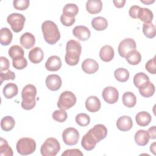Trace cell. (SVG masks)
<instances>
[{"mask_svg": "<svg viewBox=\"0 0 156 156\" xmlns=\"http://www.w3.org/2000/svg\"><path fill=\"white\" fill-rule=\"evenodd\" d=\"M30 2L29 0H14L13 1V7L18 10H24L29 6Z\"/></svg>", "mask_w": 156, "mask_h": 156, "instance_id": "obj_41", "label": "cell"}, {"mask_svg": "<svg viewBox=\"0 0 156 156\" xmlns=\"http://www.w3.org/2000/svg\"><path fill=\"white\" fill-rule=\"evenodd\" d=\"M13 35L10 29L7 27H3L0 32V41L3 46L9 45L12 40Z\"/></svg>", "mask_w": 156, "mask_h": 156, "instance_id": "obj_27", "label": "cell"}, {"mask_svg": "<svg viewBox=\"0 0 156 156\" xmlns=\"http://www.w3.org/2000/svg\"><path fill=\"white\" fill-rule=\"evenodd\" d=\"M76 122L80 126L85 127L90 124V118L86 113H79L76 116Z\"/></svg>", "mask_w": 156, "mask_h": 156, "instance_id": "obj_38", "label": "cell"}, {"mask_svg": "<svg viewBox=\"0 0 156 156\" xmlns=\"http://www.w3.org/2000/svg\"><path fill=\"white\" fill-rule=\"evenodd\" d=\"M28 57L32 63L37 64L43 60L44 53L40 48L35 47L29 51Z\"/></svg>", "mask_w": 156, "mask_h": 156, "instance_id": "obj_20", "label": "cell"}, {"mask_svg": "<svg viewBox=\"0 0 156 156\" xmlns=\"http://www.w3.org/2000/svg\"><path fill=\"white\" fill-rule=\"evenodd\" d=\"M133 126L132 118L129 116H122L119 117L116 121L117 128L122 132H126L130 130Z\"/></svg>", "mask_w": 156, "mask_h": 156, "instance_id": "obj_16", "label": "cell"}, {"mask_svg": "<svg viewBox=\"0 0 156 156\" xmlns=\"http://www.w3.org/2000/svg\"><path fill=\"white\" fill-rule=\"evenodd\" d=\"M73 34L78 40L86 41L90 38L91 32L88 27L84 26H76L73 30Z\"/></svg>", "mask_w": 156, "mask_h": 156, "instance_id": "obj_13", "label": "cell"}, {"mask_svg": "<svg viewBox=\"0 0 156 156\" xmlns=\"http://www.w3.org/2000/svg\"><path fill=\"white\" fill-rule=\"evenodd\" d=\"M20 40L21 46L27 49L32 48L35 43V38L34 35L29 32L24 33L21 36Z\"/></svg>", "mask_w": 156, "mask_h": 156, "instance_id": "obj_19", "label": "cell"}, {"mask_svg": "<svg viewBox=\"0 0 156 156\" xmlns=\"http://www.w3.org/2000/svg\"><path fill=\"white\" fill-rule=\"evenodd\" d=\"M52 118L59 122H63L65 121L67 119V113L65 112V110L60 109L55 110L53 112L52 115Z\"/></svg>", "mask_w": 156, "mask_h": 156, "instance_id": "obj_39", "label": "cell"}, {"mask_svg": "<svg viewBox=\"0 0 156 156\" xmlns=\"http://www.w3.org/2000/svg\"><path fill=\"white\" fill-rule=\"evenodd\" d=\"M138 18L144 23H151L153 20V13L147 8H140L138 13Z\"/></svg>", "mask_w": 156, "mask_h": 156, "instance_id": "obj_30", "label": "cell"}, {"mask_svg": "<svg viewBox=\"0 0 156 156\" xmlns=\"http://www.w3.org/2000/svg\"><path fill=\"white\" fill-rule=\"evenodd\" d=\"M75 17H71L63 15V13L60 16V21L63 25L65 26H71L75 22Z\"/></svg>", "mask_w": 156, "mask_h": 156, "instance_id": "obj_44", "label": "cell"}, {"mask_svg": "<svg viewBox=\"0 0 156 156\" xmlns=\"http://www.w3.org/2000/svg\"><path fill=\"white\" fill-rule=\"evenodd\" d=\"M142 3H144V4H152V3H154V2H155V1H151V0H149V1H143V0H141L140 1Z\"/></svg>", "mask_w": 156, "mask_h": 156, "instance_id": "obj_51", "label": "cell"}, {"mask_svg": "<svg viewBox=\"0 0 156 156\" xmlns=\"http://www.w3.org/2000/svg\"><path fill=\"white\" fill-rule=\"evenodd\" d=\"M8 52L9 56L12 58V60L23 57L24 55L23 49L19 45H13L11 46L9 48Z\"/></svg>", "mask_w": 156, "mask_h": 156, "instance_id": "obj_32", "label": "cell"}, {"mask_svg": "<svg viewBox=\"0 0 156 156\" xmlns=\"http://www.w3.org/2000/svg\"><path fill=\"white\" fill-rule=\"evenodd\" d=\"M3 94L7 99H11L17 95L18 88L17 85L14 83H9L3 88Z\"/></svg>", "mask_w": 156, "mask_h": 156, "instance_id": "obj_25", "label": "cell"}, {"mask_svg": "<svg viewBox=\"0 0 156 156\" xmlns=\"http://www.w3.org/2000/svg\"><path fill=\"white\" fill-rule=\"evenodd\" d=\"M0 71L2 72L3 71L9 70L10 66L9 60L5 57H0Z\"/></svg>", "mask_w": 156, "mask_h": 156, "instance_id": "obj_46", "label": "cell"}, {"mask_svg": "<svg viewBox=\"0 0 156 156\" xmlns=\"http://www.w3.org/2000/svg\"><path fill=\"white\" fill-rule=\"evenodd\" d=\"M82 46L80 43L75 40H69L66 43L65 60L70 66H75L79 62Z\"/></svg>", "mask_w": 156, "mask_h": 156, "instance_id": "obj_2", "label": "cell"}, {"mask_svg": "<svg viewBox=\"0 0 156 156\" xmlns=\"http://www.w3.org/2000/svg\"><path fill=\"white\" fill-rule=\"evenodd\" d=\"M140 94L144 98H149L155 93V86L150 81L146 82L138 88Z\"/></svg>", "mask_w": 156, "mask_h": 156, "instance_id": "obj_22", "label": "cell"}, {"mask_svg": "<svg viewBox=\"0 0 156 156\" xmlns=\"http://www.w3.org/2000/svg\"><path fill=\"white\" fill-rule=\"evenodd\" d=\"M149 81L150 80L148 76L144 73H136L133 77V83L137 88H139L142 85Z\"/></svg>", "mask_w": 156, "mask_h": 156, "instance_id": "obj_36", "label": "cell"}, {"mask_svg": "<svg viewBox=\"0 0 156 156\" xmlns=\"http://www.w3.org/2000/svg\"><path fill=\"white\" fill-rule=\"evenodd\" d=\"M143 32L147 38H152L155 36V27L152 23H144Z\"/></svg>", "mask_w": 156, "mask_h": 156, "instance_id": "obj_37", "label": "cell"}, {"mask_svg": "<svg viewBox=\"0 0 156 156\" xmlns=\"http://www.w3.org/2000/svg\"><path fill=\"white\" fill-rule=\"evenodd\" d=\"M114 76L118 81L120 82H125L129 78V72L127 69L119 68L115 71Z\"/></svg>", "mask_w": 156, "mask_h": 156, "instance_id": "obj_33", "label": "cell"}, {"mask_svg": "<svg viewBox=\"0 0 156 156\" xmlns=\"http://www.w3.org/2000/svg\"><path fill=\"white\" fill-rule=\"evenodd\" d=\"M60 150L59 142L55 138H47L40 148L43 156H55Z\"/></svg>", "mask_w": 156, "mask_h": 156, "instance_id": "obj_6", "label": "cell"}, {"mask_svg": "<svg viewBox=\"0 0 156 156\" xmlns=\"http://www.w3.org/2000/svg\"><path fill=\"white\" fill-rule=\"evenodd\" d=\"M26 18L20 13H13L9 15L7 18V23L10 25L12 30L18 33L21 32L24 25Z\"/></svg>", "mask_w": 156, "mask_h": 156, "instance_id": "obj_8", "label": "cell"}, {"mask_svg": "<svg viewBox=\"0 0 156 156\" xmlns=\"http://www.w3.org/2000/svg\"><path fill=\"white\" fill-rule=\"evenodd\" d=\"M151 116L147 112H140L138 113L135 116V120L138 125L141 127H145L149 124L151 122Z\"/></svg>", "mask_w": 156, "mask_h": 156, "instance_id": "obj_24", "label": "cell"}, {"mask_svg": "<svg viewBox=\"0 0 156 156\" xmlns=\"http://www.w3.org/2000/svg\"><path fill=\"white\" fill-rule=\"evenodd\" d=\"M76 102L75 94L69 91H65L60 95L57 102V107L63 110H68L73 107Z\"/></svg>", "mask_w": 156, "mask_h": 156, "instance_id": "obj_7", "label": "cell"}, {"mask_svg": "<svg viewBox=\"0 0 156 156\" xmlns=\"http://www.w3.org/2000/svg\"><path fill=\"white\" fill-rule=\"evenodd\" d=\"M62 138L63 142L69 146H73L77 143L79 138V133L78 130L74 127H68L65 129L62 133Z\"/></svg>", "mask_w": 156, "mask_h": 156, "instance_id": "obj_9", "label": "cell"}, {"mask_svg": "<svg viewBox=\"0 0 156 156\" xmlns=\"http://www.w3.org/2000/svg\"><path fill=\"white\" fill-rule=\"evenodd\" d=\"M107 135V129L103 124H96L85 133L81 141L82 146L87 150H92L97 143L104 139Z\"/></svg>", "mask_w": 156, "mask_h": 156, "instance_id": "obj_1", "label": "cell"}, {"mask_svg": "<svg viewBox=\"0 0 156 156\" xmlns=\"http://www.w3.org/2000/svg\"><path fill=\"white\" fill-rule=\"evenodd\" d=\"M79 12L78 6L75 4H67L63 9V14L71 17H75Z\"/></svg>", "mask_w": 156, "mask_h": 156, "instance_id": "obj_35", "label": "cell"}, {"mask_svg": "<svg viewBox=\"0 0 156 156\" xmlns=\"http://www.w3.org/2000/svg\"><path fill=\"white\" fill-rule=\"evenodd\" d=\"M15 124V119L10 116H6L2 118L1 121V127L5 132L11 130L14 127Z\"/></svg>", "mask_w": 156, "mask_h": 156, "instance_id": "obj_31", "label": "cell"}, {"mask_svg": "<svg viewBox=\"0 0 156 156\" xmlns=\"http://www.w3.org/2000/svg\"><path fill=\"white\" fill-rule=\"evenodd\" d=\"M91 26L96 30H104L108 26L107 20L102 16L94 18L91 21Z\"/></svg>", "mask_w": 156, "mask_h": 156, "instance_id": "obj_26", "label": "cell"}, {"mask_svg": "<svg viewBox=\"0 0 156 156\" xmlns=\"http://www.w3.org/2000/svg\"><path fill=\"white\" fill-rule=\"evenodd\" d=\"M135 141L138 146L146 145L149 140V136L147 132L145 130H139L135 134Z\"/></svg>", "mask_w": 156, "mask_h": 156, "instance_id": "obj_23", "label": "cell"}, {"mask_svg": "<svg viewBox=\"0 0 156 156\" xmlns=\"http://www.w3.org/2000/svg\"><path fill=\"white\" fill-rule=\"evenodd\" d=\"M113 2L116 7L121 8L124 6V4L126 3V0H114L113 1Z\"/></svg>", "mask_w": 156, "mask_h": 156, "instance_id": "obj_49", "label": "cell"}, {"mask_svg": "<svg viewBox=\"0 0 156 156\" xmlns=\"http://www.w3.org/2000/svg\"><path fill=\"white\" fill-rule=\"evenodd\" d=\"M114 55V50L110 45H104L101 48L99 51V57L101 59L105 62H108L112 60Z\"/></svg>", "mask_w": 156, "mask_h": 156, "instance_id": "obj_18", "label": "cell"}, {"mask_svg": "<svg viewBox=\"0 0 156 156\" xmlns=\"http://www.w3.org/2000/svg\"><path fill=\"white\" fill-rule=\"evenodd\" d=\"M140 8L141 7L138 5H132L130 7L129 10V16L133 19L138 18V13Z\"/></svg>", "mask_w": 156, "mask_h": 156, "instance_id": "obj_47", "label": "cell"}, {"mask_svg": "<svg viewBox=\"0 0 156 156\" xmlns=\"http://www.w3.org/2000/svg\"><path fill=\"white\" fill-rule=\"evenodd\" d=\"M102 9V2L101 0H89L86 2V9L91 14L99 13Z\"/></svg>", "mask_w": 156, "mask_h": 156, "instance_id": "obj_21", "label": "cell"}, {"mask_svg": "<svg viewBox=\"0 0 156 156\" xmlns=\"http://www.w3.org/2000/svg\"><path fill=\"white\" fill-rule=\"evenodd\" d=\"M13 154V150L9 145L7 141L5 139L1 138L0 155L2 156H12Z\"/></svg>", "mask_w": 156, "mask_h": 156, "instance_id": "obj_34", "label": "cell"}, {"mask_svg": "<svg viewBox=\"0 0 156 156\" xmlns=\"http://www.w3.org/2000/svg\"><path fill=\"white\" fill-rule=\"evenodd\" d=\"M15 74L13 72L10 70H7L6 73L1 72L0 73V83L2 84L4 80H15Z\"/></svg>", "mask_w": 156, "mask_h": 156, "instance_id": "obj_43", "label": "cell"}, {"mask_svg": "<svg viewBox=\"0 0 156 156\" xmlns=\"http://www.w3.org/2000/svg\"><path fill=\"white\" fill-rule=\"evenodd\" d=\"M17 152L22 155L32 154L36 149V143L31 138L24 137L20 138L16 143Z\"/></svg>", "mask_w": 156, "mask_h": 156, "instance_id": "obj_5", "label": "cell"}, {"mask_svg": "<svg viewBox=\"0 0 156 156\" xmlns=\"http://www.w3.org/2000/svg\"><path fill=\"white\" fill-rule=\"evenodd\" d=\"M62 84L61 77L57 74H51L46 79V85L51 91H57L60 89Z\"/></svg>", "mask_w": 156, "mask_h": 156, "instance_id": "obj_12", "label": "cell"}, {"mask_svg": "<svg viewBox=\"0 0 156 156\" xmlns=\"http://www.w3.org/2000/svg\"><path fill=\"white\" fill-rule=\"evenodd\" d=\"M146 69L151 74H156V66H155V57L149 60L145 65Z\"/></svg>", "mask_w": 156, "mask_h": 156, "instance_id": "obj_42", "label": "cell"}, {"mask_svg": "<svg viewBox=\"0 0 156 156\" xmlns=\"http://www.w3.org/2000/svg\"><path fill=\"white\" fill-rule=\"evenodd\" d=\"M150 150H151V152H152L154 155L155 154V142L153 143L151 145V146H150Z\"/></svg>", "mask_w": 156, "mask_h": 156, "instance_id": "obj_50", "label": "cell"}, {"mask_svg": "<svg viewBox=\"0 0 156 156\" xmlns=\"http://www.w3.org/2000/svg\"><path fill=\"white\" fill-rule=\"evenodd\" d=\"M37 94L36 87L32 85H26L21 91V107L26 110L32 109L36 105L35 96Z\"/></svg>", "mask_w": 156, "mask_h": 156, "instance_id": "obj_4", "label": "cell"}, {"mask_svg": "<svg viewBox=\"0 0 156 156\" xmlns=\"http://www.w3.org/2000/svg\"><path fill=\"white\" fill-rule=\"evenodd\" d=\"M62 156H83V153L78 149H67L62 154Z\"/></svg>", "mask_w": 156, "mask_h": 156, "instance_id": "obj_45", "label": "cell"}, {"mask_svg": "<svg viewBox=\"0 0 156 156\" xmlns=\"http://www.w3.org/2000/svg\"><path fill=\"white\" fill-rule=\"evenodd\" d=\"M156 131V127L155 126L150 127L148 130L147 131L148 134H149V138H151V139H155L156 138V134H155V132Z\"/></svg>", "mask_w": 156, "mask_h": 156, "instance_id": "obj_48", "label": "cell"}, {"mask_svg": "<svg viewBox=\"0 0 156 156\" xmlns=\"http://www.w3.org/2000/svg\"><path fill=\"white\" fill-rule=\"evenodd\" d=\"M101 104L98 98L95 96H89L85 101V107L88 111L91 113H95L101 108Z\"/></svg>", "mask_w": 156, "mask_h": 156, "instance_id": "obj_15", "label": "cell"}, {"mask_svg": "<svg viewBox=\"0 0 156 156\" xmlns=\"http://www.w3.org/2000/svg\"><path fill=\"white\" fill-rule=\"evenodd\" d=\"M122 100L123 104L128 108L133 107L136 103V98L135 95L130 91L124 93L122 95Z\"/></svg>", "mask_w": 156, "mask_h": 156, "instance_id": "obj_28", "label": "cell"}, {"mask_svg": "<svg viewBox=\"0 0 156 156\" xmlns=\"http://www.w3.org/2000/svg\"><path fill=\"white\" fill-rule=\"evenodd\" d=\"M82 69L85 73L91 74L98 70L99 65L96 60L91 58H87L82 63Z\"/></svg>", "mask_w": 156, "mask_h": 156, "instance_id": "obj_14", "label": "cell"}, {"mask_svg": "<svg viewBox=\"0 0 156 156\" xmlns=\"http://www.w3.org/2000/svg\"><path fill=\"white\" fill-rule=\"evenodd\" d=\"M127 62L132 65H138L141 60V54L136 50L134 49L130 51L125 57Z\"/></svg>", "mask_w": 156, "mask_h": 156, "instance_id": "obj_29", "label": "cell"}, {"mask_svg": "<svg viewBox=\"0 0 156 156\" xmlns=\"http://www.w3.org/2000/svg\"><path fill=\"white\" fill-rule=\"evenodd\" d=\"M136 48V43L133 39L130 38H125L119 44L118 48V54L121 57H125L130 51L135 49Z\"/></svg>", "mask_w": 156, "mask_h": 156, "instance_id": "obj_10", "label": "cell"}, {"mask_svg": "<svg viewBox=\"0 0 156 156\" xmlns=\"http://www.w3.org/2000/svg\"><path fill=\"white\" fill-rule=\"evenodd\" d=\"M12 65L16 69H23L27 65V61L25 57H21L12 60Z\"/></svg>", "mask_w": 156, "mask_h": 156, "instance_id": "obj_40", "label": "cell"}, {"mask_svg": "<svg viewBox=\"0 0 156 156\" xmlns=\"http://www.w3.org/2000/svg\"><path fill=\"white\" fill-rule=\"evenodd\" d=\"M102 96L106 102L112 104L118 101L119 93L116 88L113 87H107L103 90Z\"/></svg>", "mask_w": 156, "mask_h": 156, "instance_id": "obj_11", "label": "cell"}, {"mask_svg": "<svg viewBox=\"0 0 156 156\" xmlns=\"http://www.w3.org/2000/svg\"><path fill=\"white\" fill-rule=\"evenodd\" d=\"M61 66V59L57 55H52L49 57L45 63V68L49 71H57L60 69Z\"/></svg>", "mask_w": 156, "mask_h": 156, "instance_id": "obj_17", "label": "cell"}, {"mask_svg": "<svg viewBox=\"0 0 156 156\" xmlns=\"http://www.w3.org/2000/svg\"><path fill=\"white\" fill-rule=\"evenodd\" d=\"M41 30L44 39L48 44H55L60 40V32L57 26L53 21L50 20L44 21L41 24Z\"/></svg>", "mask_w": 156, "mask_h": 156, "instance_id": "obj_3", "label": "cell"}]
</instances>
